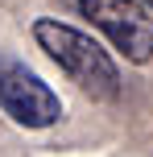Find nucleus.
<instances>
[{
  "instance_id": "nucleus-1",
  "label": "nucleus",
  "mask_w": 153,
  "mask_h": 157,
  "mask_svg": "<svg viewBox=\"0 0 153 157\" xmlns=\"http://www.w3.org/2000/svg\"><path fill=\"white\" fill-rule=\"evenodd\" d=\"M33 41L46 50V58L58 66L83 95L91 99H120V71L108 58V50L99 41H91L83 29L58 21V17H37L33 21Z\"/></svg>"
},
{
  "instance_id": "nucleus-2",
  "label": "nucleus",
  "mask_w": 153,
  "mask_h": 157,
  "mask_svg": "<svg viewBox=\"0 0 153 157\" xmlns=\"http://www.w3.org/2000/svg\"><path fill=\"white\" fill-rule=\"evenodd\" d=\"M128 62H153V13L141 0H71Z\"/></svg>"
},
{
  "instance_id": "nucleus-3",
  "label": "nucleus",
  "mask_w": 153,
  "mask_h": 157,
  "mask_svg": "<svg viewBox=\"0 0 153 157\" xmlns=\"http://www.w3.org/2000/svg\"><path fill=\"white\" fill-rule=\"evenodd\" d=\"M0 108L21 128H50L62 120V99L37 71L17 58H0Z\"/></svg>"
},
{
  "instance_id": "nucleus-4",
  "label": "nucleus",
  "mask_w": 153,
  "mask_h": 157,
  "mask_svg": "<svg viewBox=\"0 0 153 157\" xmlns=\"http://www.w3.org/2000/svg\"><path fill=\"white\" fill-rule=\"evenodd\" d=\"M141 4H145V8H149V13H153V0H141Z\"/></svg>"
}]
</instances>
